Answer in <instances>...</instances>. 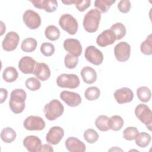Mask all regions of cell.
<instances>
[{
  "label": "cell",
  "mask_w": 152,
  "mask_h": 152,
  "mask_svg": "<svg viewBox=\"0 0 152 152\" xmlns=\"http://www.w3.org/2000/svg\"><path fill=\"white\" fill-rule=\"evenodd\" d=\"M26 97L27 94L23 89L17 88L12 90L9 100V106L11 110L15 114L23 112L25 108Z\"/></svg>",
  "instance_id": "1"
},
{
  "label": "cell",
  "mask_w": 152,
  "mask_h": 152,
  "mask_svg": "<svg viewBox=\"0 0 152 152\" xmlns=\"http://www.w3.org/2000/svg\"><path fill=\"white\" fill-rule=\"evenodd\" d=\"M101 19V12L97 9H91L84 15L83 27L85 30L92 33L96 32L99 26Z\"/></svg>",
  "instance_id": "2"
},
{
  "label": "cell",
  "mask_w": 152,
  "mask_h": 152,
  "mask_svg": "<svg viewBox=\"0 0 152 152\" xmlns=\"http://www.w3.org/2000/svg\"><path fill=\"white\" fill-rule=\"evenodd\" d=\"M64 111V106L57 99L52 100L46 104L43 108L45 116L49 121H54L62 116Z\"/></svg>",
  "instance_id": "3"
},
{
  "label": "cell",
  "mask_w": 152,
  "mask_h": 152,
  "mask_svg": "<svg viewBox=\"0 0 152 152\" xmlns=\"http://www.w3.org/2000/svg\"><path fill=\"white\" fill-rule=\"evenodd\" d=\"M135 114L137 118L144 124L150 131H151L152 112L150 108L145 104L140 103L136 106Z\"/></svg>",
  "instance_id": "4"
},
{
  "label": "cell",
  "mask_w": 152,
  "mask_h": 152,
  "mask_svg": "<svg viewBox=\"0 0 152 152\" xmlns=\"http://www.w3.org/2000/svg\"><path fill=\"white\" fill-rule=\"evenodd\" d=\"M59 24L62 29L71 35L75 34L78 31V22L71 14H64L62 15L59 20Z\"/></svg>",
  "instance_id": "5"
},
{
  "label": "cell",
  "mask_w": 152,
  "mask_h": 152,
  "mask_svg": "<svg viewBox=\"0 0 152 152\" xmlns=\"http://www.w3.org/2000/svg\"><path fill=\"white\" fill-rule=\"evenodd\" d=\"M80 83L78 77L74 74H62L56 78L57 86L61 88L74 89L79 86Z\"/></svg>",
  "instance_id": "6"
},
{
  "label": "cell",
  "mask_w": 152,
  "mask_h": 152,
  "mask_svg": "<svg viewBox=\"0 0 152 152\" xmlns=\"http://www.w3.org/2000/svg\"><path fill=\"white\" fill-rule=\"evenodd\" d=\"M23 20L26 26L31 30L38 28L41 24V18L36 11L28 10L23 15Z\"/></svg>",
  "instance_id": "7"
},
{
  "label": "cell",
  "mask_w": 152,
  "mask_h": 152,
  "mask_svg": "<svg viewBox=\"0 0 152 152\" xmlns=\"http://www.w3.org/2000/svg\"><path fill=\"white\" fill-rule=\"evenodd\" d=\"M84 56L86 59L94 65H100L103 61L102 52L93 45L87 47Z\"/></svg>",
  "instance_id": "8"
},
{
  "label": "cell",
  "mask_w": 152,
  "mask_h": 152,
  "mask_svg": "<svg viewBox=\"0 0 152 152\" xmlns=\"http://www.w3.org/2000/svg\"><path fill=\"white\" fill-rule=\"evenodd\" d=\"M23 125L28 131H42L45 128L46 123L41 117L31 115L26 118Z\"/></svg>",
  "instance_id": "9"
},
{
  "label": "cell",
  "mask_w": 152,
  "mask_h": 152,
  "mask_svg": "<svg viewBox=\"0 0 152 152\" xmlns=\"http://www.w3.org/2000/svg\"><path fill=\"white\" fill-rule=\"evenodd\" d=\"M114 54L119 62L126 61L131 55L130 45L126 42H119L114 48Z\"/></svg>",
  "instance_id": "10"
},
{
  "label": "cell",
  "mask_w": 152,
  "mask_h": 152,
  "mask_svg": "<svg viewBox=\"0 0 152 152\" xmlns=\"http://www.w3.org/2000/svg\"><path fill=\"white\" fill-rule=\"evenodd\" d=\"M19 41V35L16 32L10 31L5 35L2 42V49L7 52L12 51L17 48Z\"/></svg>",
  "instance_id": "11"
},
{
  "label": "cell",
  "mask_w": 152,
  "mask_h": 152,
  "mask_svg": "<svg viewBox=\"0 0 152 152\" xmlns=\"http://www.w3.org/2000/svg\"><path fill=\"white\" fill-rule=\"evenodd\" d=\"M37 64V62L31 56H25L20 59L18 67L23 74H33Z\"/></svg>",
  "instance_id": "12"
},
{
  "label": "cell",
  "mask_w": 152,
  "mask_h": 152,
  "mask_svg": "<svg viewBox=\"0 0 152 152\" xmlns=\"http://www.w3.org/2000/svg\"><path fill=\"white\" fill-rule=\"evenodd\" d=\"M113 96L116 102L119 104L129 103L134 98L133 91L128 87H122L116 90Z\"/></svg>",
  "instance_id": "13"
},
{
  "label": "cell",
  "mask_w": 152,
  "mask_h": 152,
  "mask_svg": "<svg viewBox=\"0 0 152 152\" xmlns=\"http://www.w3.org/2000/svg\"><path fill=\"white\" fill-rule=\"evenodd\" d=\"M64 135L63 128L58 126L51 127L46 136V140L48 143L56 145L62 139Z\"/></svg>",
  "instance_id": "14"
},
{
  "label": "cell",
  "mask_w": 152,
  "mask_h": 152,
  "mask_svg": "<svg viewBox=\"0 0 152 152\" xmlns=\"http://www.w3.org/2000/svg\"><path fill=\"white\" fill-rule=\"evenodd\" d=\"M63 46L66 51L74 56H79L82 53V46L80 41L77 39H65L64 42Z\"/></svg>",
  "instance_id": "15"
},
{
  "label": "cell",
  "mask_w": 152,
  "mask_h": 152,
  "mask_svg": "<svg viewBox=\"0 0 152 152\" xmlns=\"http://www.w3.org/2000/svg\"><path fill=\"white\" fill-rule=\"evenodd\" d=\"M60 98L69 106L76 107L81 103L80 95L75 92L69 91H63L60 93Z\"/></svg>",
  "instance_id": "16"
},
{
  "label": "cell",
  "mask_w": 152,
  "mask_h": 152,
  "mask_svg": "<svg viewBox=\"0 0 152 152\" xmlns=\"http://www.w3.org/2000/svg\"><path fill=\"white\" fill-rule=\"evenodd\" d=\"M116 37L110 29L102 31L97 37L96 43L100 47H106L112 45L116 41Z\"/></svg>",
  "instance_id": "17"
},
{
  "label": "cell",
  "mask_w": 152,
  "mask_h": 152,
  "mask_svg": "<svg viewBox=\"0 0 152 152\" xmlns=\"http://www.w3.org/2000/svg\"><path fill=\"white\" fill-rule=\"evenodd\" d=\"M23 145L30 152H39L42 144L40 139L38 137L28 135L23 140Z\"/></svg>",
  "instance_id": "18"
},
{
  "label": "cell",
  "mask_w": 152,
  "mask_h": 152,
  "mask_svg": "<svg viewBox=\"0 0 152 152\" xmlns=\"http://www.w3.org/2000/svg\"><path fill=\"white\" fill-rule=\"evenodd\" d=\"M66 148L70 152H84L86 147L84 143L76 137H68L65 141Z\"/></svg>",
  "instance_id": "19"
},
{
  "label": "cell",
  "mask_w": 152,
  "mask_h": 152,
  "mask_svg": "<svg viewBox=\"0 0 152 152\" xmlns=\"http://www.w3.org/2000/svg\"><path fill=\"white\" fill-rule=\"evenodd\" d=\"M30 2L38 9H43L48 12H53L58 8V2L55 0H38L30 1Z\"/></svg>",
  "instance_id": "20"
},
{
  "label": "cell",
  "mask_w": 152,
  "mask_h": 152,
  "mask_svg": "<svg viewBox=\"0 0 152 152\" xmlns=\"http://www.w3.org/2000/svg\"><path fill=\"white\" fill-rule=\"evenodd\" d=\"M50 70L48 65L43 62L37 63L34 73L36 77L41 81H46L49 78L50 76Z\"/></svg>",
  "instance_id": "21"
},
{
  "label": "cell",
  "mask_w": 152,
  "mask_h": 152,
  "mask_svg": "<svg viewBox=\"0 0 152 152\" xmlns=\"http://www.w3.org/2000/svg\"><path fill=\"white\" fill-rule=\"evenodd\" d=\"M80 74L83 81L86 84H93L97 80L96 71L90 66H87L83 68Z\"/></svg>",
  "instance_id": "22"
},
{
  "label": "cell",
  "mask_w": 152,
  "mask_h": 152,
  "mask_svg": "<svg viewBox=\"0 0 152 152\" xmlns=\"http://www.w3.org/2000/svg\"><path fill=\"white\" fill-rule=\"evenodd\" d=\"M18 77L17 70L13 66H8L3 71L2 78L7 83L14 82Z\"/></svg>",
  "instance_id": "23"
},
{
  "label": "cell",
  "mask_w": 152,
  "mask_h": 152,
  "mask_svg": "<svg viewBox=\"0 0 152 152\" xmlns=\"http://www.w3.org/2000/svg\"><path fill=\"white\" fill-rule=\"evenodd\" d=\"M15 131L10 127H6L1 132V138L5 143H11L16 138Z\"/></svg>",
  "instance_id": "24"
},
{
  "label": "cell",
  "mask_w": 152,
  "mask_h": 152,
  "mask_svg": "<svg viewBox=\"0 0 152 152\" xmlns=\"http://www.w3.org/2000/svg\"><path fill=\"white\" fill-rule=\"evenodd\" d=\"M37 45V40L32 37L24 39L21 43V49L24 52H32L35 50Z\"/></svg>",
  "instance_id": "25"
},
{
  "label": "cell",
  "mask_w": 152,
  "mask_h": 152,
  "mask_svg": "<svg viewBox=\"0 0 152 152\" xmlns=\"http://www.w3.org/2000/svg\"><path fill=\"white\" fill-rule=\"evenodd\" d=\"M124 119L119 115H113L109 119V129L114 131L120 130L124 126Z\"/></svg>",
  "instance_id": "26"
},
{
  "label": "cell",
  "mask_w": 152,
  "mask_h": 152,
  "mask_svg": "<svg viewBox=\"0 0 152 152\" xmlns=\"http://www.w3.org/2000/svg\"><path fill=\"white\" fill-rule=\"evenodd\" d=\"M135 140V144L138 147L141 148H145L150 144L151 140V137L149 134L145 132H141L138 134Z\"/></svg>",
  "instance_id": "27"
},
{
  "label": "cell",
  "mask_w": 152,
  "mask_h": 152,
  "mask_svg": "<svg viewBox=\"0 0 152 152\" xmlns=\"http://www.w3.org/2000/svg\"><path fill=\"white\" fill-rule=\"evenodd\" d=\"M114 33L116 40L122 39L126 34V29L124 24L121 23H116L113 24L110 28Z\"/></svg>",
  "instance_id": "28"
},
{
  "label": "cell",
  "mask_w": 152,
  "mask_h": 152,
  "mask_svg": "<svg viewBox=\"0 0 152 152\" xmlns=\"http://www.w3.org/2000/svg\"><path fill=\"white\" fill-rule=\"evenodd\" d=\"M45 35L48 39L51 41H55L60 37V31L55 26L50 25L46 28Z\"/></svg>",
  "instance_id": "29"
},
{
  "label": "cell",
  "mask_w": 152,
  "mask_h": 152,
  "mask_svg": "<svg viewBox=\"0 0 152 152\" xmlns=\"http://www.w3.org/2000/svg\"><path fill=\"white\" fill-rule=\"evenodd\" d=\"M137 95L141 102L146 103L150 101L151 97V93L150 88L147 87L141 86L137 88Z\"/></svg>",
  "instance_id": "30"
},
{
  "label": "cell",
  "mask_w": 152,
  "mask_h": 152,
  "mask_svg": "<svg viewBox=\"0 0 152 152\" xmlns=\"http://www.w3.org/2000/svg\"><path fill=\"white\" fill-rule=\"evenodd\" d=\"M109 118L106 115H100L95 121V125L100 131H107L110 129L109 127Z\"/></svg>",
  "instance_id": "31"
},
{
  "label": "cell",
  "mask_w": 152,
  "mask_h": 152,
  "mask_svg": "<svg viewBox=\"0 0 152 152\" xmlns=\"http://www.w3.org/2000/svg\"><path fill=\"white\" fill-rule=\"evenodd\" d=\"M115 1V0H96L94 2V7L98 8L101 12L106 13Z\"/></svg>",
  "instance_id": "32"
},
{
  "label": "cell",
  "mask_w": 152,
  "mask_h": 152,
  "mask_svg": "<svg viewBox=\"0 0 152 152\" xmlns=\"http://www.w3.org/2000/svg\"><path fill=\"white\" fill-rule=\"evenodd\" d=\"M100 91L99 88L95 86L88 87L84 92V96L86 99L89 101L97 100L100 97Z\"/></svg>",
  "instance_id": "33"
},
{
  "label": "cell",
  "mask_w": 152,
  "mask_h": 152,
  "mask_svg": "<svg viewBox=\"0 0 152 152\" xmlns=\"http://www.w3.org/2000/svg\"><path fill=\"white\" fill-rule=\"evenodd\" d=\"M152 38L151 34H150L147 39L141 43L140 46L141 52L145 55H151L152 54Z\"/></svg>",
  "instance_id": "34"
},
{
  "label": "cell",
  "mask_w": 152,
  "mask_h": 152,
  "mask_svg": "<svg viewBox=\"0 0 152 152\" xmlns=\"http://www.w3.org/2000/svg\"><path fill=\"white\" fill-rule=\"evenodd\" d=\"M138 134L139 131L136 127L129 126L124 130L123 137L126 140L132 141L136 138Z\"/></svg>",
  "instance_id": "35"
},
{
  "label": "cell",
  "mask_w": 152,
  "mask_h": 152,
  "mask_svg": "<svg viewBox=\"0 0 152 152\" xmlns=\"http://www.w3.org/2000/svg\"><path fill=\"white\" fill-rule=\"evenodd\" d=\"M25 86L29 90L35 91L41 87V83L39 79L35 77H30L26 80Z\"/></svg>",
  "instance_id": "36"
},
{
  "label": "cell",
  "mask_w": 152,
  "mask_h": 152,
  "mask_svg": "<svg viewBox=\"0 0 152 152\" xmlns=\"http://www.w3.org/2000/svg\"><path fill=\"white\" fill-rule=\"evenodd\" d=\"M83 136L85 140L90 144L96 142L99 139L98 133L93 129H88L86 130L84 132Z\"/></svg>",
  "instance_id": "37"
},
{
  "label": "cell",
  "mask_w": 152,
  "mask_h": 152,
  "mask_svg": "<svg viewBox=\"0 0 152 152\" xmlns=\"http://www.w3.org/2000/svg\"><path fill=\"white\" fill-rule=\"evenodd\" d=\"M78 63V57L74 56L70 53L65 55L64 58V64L66 68L68 69L75 68Z\"/></svg>",
  "instance_id": "38"
},
{
  "label": "cell",
  "mask_w": 152,
  "mask_h": 152,
  "mask_svg": "<svg viewBox=\"0 0 152 152\" xmlns=\"http://www.w3.org/2000/svg\"><path fill=\"white\" fill-rule=\"evenodd\" d=\"M54 45L49 42H44L40 46V52L45 56H50L55 52Z\"/></svg>",
  "instance_id": "39"
},
{
  "label": "cell",
  "mask_w": 152,
  "mask_h": 152,
  "mask_svg": "<svg viewBox=\"0 0 152 152\" xmlns=\"http://www.w3.org/2000/svg\"><path fill=\"white\" fill-rule=\"evenodd\" d=\"M74 4L79 11L83 12L90 6L91 1L90 0H74Z\"/></svg>",
  "instance_id": "40"
},
{
  "label": "cell",
  "mask_w": 152,
  "mask_h": 152,
  "mask_svg": "<svg viewBox=\"0 0 152 152\" xmlns=\"http://www.w3.org/2000/svg\"><path fill=\"white\" fill-rule=\"evenodd\" d=\"M131 8V2L128 0H122L120 1L118 4V10L122 13L128 12Z\"/></svg>",
  "instance_id": "41"
},
{
  "label": "cell",
  "mask_w": 152,
  "mask_h": 152,
  "mask_svg": "<svg viewBox=\"0 0 152 152\" xmlns=\"http://www.w3.org/2000/svg\"><path fill=\"white\" fill-rule=\"evenodd\" d=\"M8 96V91L4 88H0V103H3L7 99Z\"/></svg>",
  "instance_id": "42"
},
{
  "label": "cell",
  "mask_w": 152,
  "mask_h": 152,
  "mask_svg": "<svg viewBox=\"0 0 152 152\" xmlns=\"http://www.w3.org/2000/svg\"><path fill=\"white\" fill-rule=\"evenodd\" d=\"M49 151V152H52L53 151V149L52 148V147L48 144H43L40 149V151Z\"/></svg>",
  "instance_id": "43"
},
{
  "label": "cell",
  "mask_w": 152,
  "mask_h": 152,
  "mask_svg": "<svg viewBox=\"0 0 152 152\" xmlns=\"http://www.w3.org/2000/svg\"><path fill=\"white\" fill-rule=\"evenodd\" d=\"M1 36L3 35L4 32H5L6 30V27L5 25L4 24V23L1 21Z\"/></svg>",
  "instance_id": "44"
},
{
  "label": "cell",
  "mask_w": 152,
  "mask_h": 152,
  "mask_svg": "<svg viewBox=\"0 0 152 152\" xmlns=\"http://www.w3.org/2000/svg\"><path fill=\"white\" fill-rule=\"evenodd\" d=\"M62 3L65 5H71L74 3V0H68V1H62Z\"/></svg>",
  "instance_id": "45"
}]
</instances>
